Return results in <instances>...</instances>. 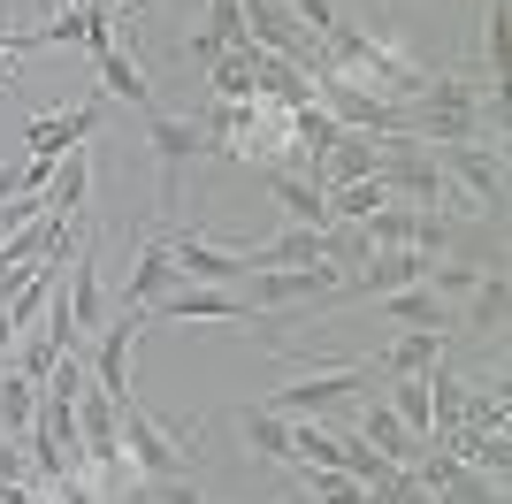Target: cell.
Segmentation results:
<instances>
[{
    "label": "cell",
    "instance_id": "obj_6",
    "mask_svg": "<svg viewBox=\"0 0 512 504\" xmlns=\"http://www.w3.org/2000/svg\"><path fill=\"white\" fill-rule=\"evenodd\" d=\"M436 161H444L451 191H467L474 207L490 214V222H505V153H497V138H467V146H436Z\"/></svg>",
    "mask_w": 512,
    "mask_h": 504
},
{
    "label": "cell",
    "instance_id": "obj_21",
    "mask_svg": "<svg viewBox=\"0 0 512 504\" xmlns=\"http://www.w3.org/2000/svg\"><path fill=\"white\" fill-rule=\"evenodd\" d=\"M428 275V252H375L360 275H352V291L360 298H390V291H406V283H421Z\"/></svg>",
    "mask_w": 512,
    "mask_h": 504
},
{
    "label": "cell",
    "instance_id": "obj_20",
    "mask_svg": "<svg viewBox=\"0 0 512 504\" xmlns=\"http://www.w3.org/2000/svg\"><path fill=\"white\" fill-rule=\"evenodd\" d=\"M92 199V146L62 153L54 161V176H46V214H62V222H77V207Z\"/></svg>",
    "mask_w": 512,
    "mask_h": 504
},
{
    "label": "cell",
    "instance_id": "obj_17",
    "mask_svg": "<svg viewBox=\"0 0 512 504\" xmlns=\"http://www.w3.org/2000/svg\"><path fill=\"white\" fill-rule=\"evenodd\" d=\"M375 314L390 321V329H459V306H444V298L428 291V283H406V291H390V298H375Z\"/></svg>",
    "mask_w": 512,
    "mask_h": 504
},
{
    "label": "cell",
    "instance_id": "obj_7",
    "mask_svg": "<svg viewBox=\"0 0 512 504\" xmlns=\"http://www.w3.org/2000/svg\"><path fill=\"white\" fill-rule=\"evenodd\" d=\"M138 329H146V314H123V306H115L107 329L92 336V352H85V382L115 398V413L130 405V344H138Z\"/></svg>",
    "mask_w": 512,
    "mask_h": 504
},
{
    "label": "cell",
    "instance_id": "obj_23",
    "mask_svg": "<svg viewBox=\"0 0 512 504\" xmlns=\"http://www.w3.org/2000/svg\"><path fill=\"white\" fill-rule=\"evenodd\" d=\"M436 359H444V336L436 329H398L383 352H375V375H428Z\"/></svg>",
    "mask_w": 512,
    "mask_h": 504
},
{
    "label": "cell",
    "instance_id": "obj_10",
    "mask_svg": "<svg viewBox=\"0 0 512 504\" xmlns=\"http://www.w3.org/2000/svg\"><path fill=\"white\" fill-rule=\"evenodd\" d=\"M146 321H253V306L230 283H169L146 306Z\"/></svg>",
    "mask_w": 512,
    "mask_h": 504
},
{
    "label": "cell",
    "instance_id": "obj_9",
    "mask_svg": "<svg viewBox=\"0 0 512 504\" xmlns=\"http://www.w3.org/2000/svg\"><path fill=\"white\" fill-rule=\"evenodd\" d=\"M77 482H85L100 504H138V497H153V482L130 466L123 443H85V451H77Z\"/></svg>",
    "mask_w": 512,
    "mask_h": 504
},
{
    "label": "cell",
    "instance_id": "obj_2",
    "mask_svg": "<svg viewBox=\"0 0 512 504\" xmlns=\"http://www.w3.org/2000/svg\"><path fill=\"white\" fill-rule=\"evenodd\" d=\"M360 398H375V359H329V367L283 382L276 398H260V405L283 413V420H337V413H352Z\"/></svg>",
    "mask_w": 512,
    "mask_h": 504
},
{
    "label": "cell",
    "instance_id": "obj_32",
    "mask_svg": "<svg viewBox=\"0 0 512 504\" xmlns=\"http://www.w3.org/2000/svg\"><path fill=\"white\" fill-rule=\"evenodd\" d=\"M505 420H512V390H505V382L474 390V405H467V428H474V436H505Z\"/></svg>",
    "mask_w": 512,
    "mask_h": 504
},
{
    "label": "cell",
    "instance_id": "obj_8",
    "mask_svg": "<svg viewBox=\"0 0 512 504\" xmlns=\"http://www.w3.org/2000/svg\"><path fill=\"white\" fill-rule=\"evenodd\" d=\"M146 146H153V168H161V207H176V176L207 153V130L192 123V115H146Z\"/></svg>",
    "mask_w": 512,
    "mask_h": 504
},
{
    "label": "cell",
    "instance_id": "obj_12",
    "mask_svg": "<svg viewBox=\"0 0 512 504\" xmlns=\"http://www.w3.org/2000/svg\"><path fill=\"white\" fill-rule=\"evenodd\" d=\"M100 107H107V92H100V100L62 107V115H31V123H23V153H39V161H62V153H77L92 130H100Z\"/></svg>",
    "mask_w": 512,
    "mask_h": 504
},
{
    "label": "cell",
    "instance_id": "obj_18",
    "mask_svg": "<svg viewBox=\"0 0 512 504\" xmlns=\"http://www.w3.org/2000/svg\"><path fill=\"white\" fill-rule=\"evenodd\" d=\"M375 161H383V138H367V130H344L337 146L314 161V184L329 191V184H367L375 176Z\"/></svg>",
    "mask_w": 512,
    "mask_h": 504
},
{
    "label": "cell",
    "instance_id": "obj_13",
    "mask_svg": "<svg viewBox=\"0 0 512 504\" xmlns=\"http://www.w3.org/2000/svg\"><path fill=\"white\" fill-rule=\"evenodd\" d=\"M169 283H184V275H176V230H153L146 245H138V268L123 275V298H115V306H123V314H146Z\"/></svg>",
    "mask_w": 512,
    "mask_h": 504
},
{
    "label": "cell",
    "instance_id": "obj_28",
    "mask_svg": "<svg viewBox=\"0 0 512 504\" xmlns=\"http://www.w3.org/2000/svg\"><path fill=\"white\" fill-rule=\"evenodd\" d=\"M421 283H428L436 298H444V306H459V298H474V283H482V260H459V252H436Z\"/></svg>",
    "mask_w": 512,
    "mask_h": 504
},
{
    "label": "cell",
    "instance_id": "obj_4",
    "mask_svg": "<svg viewBox=\"0 0 512 504\" xmlns=\"http://www.w3.org/2000/svg\"><path fill=\"white\" fill-rule=\"evenodd\" d=\"M115 443H123L130 466H138V474L161 489V482H176V466H184V451H192V428H169V420H153L146 405L130 398L123 420H115Z\"/></svg>",
    "mask_w": 512,
    "mask_h": 504
},
{
    "label": "cell",
    "instance_id": "obj_24",
    "mask_svg": "<svg viewBox=\"0 0 512 504\" xmlns=\"http://www.w3.org/2000/svg\"><path fill=\"white\" fill-rule=\"evenodd\" d=\"M253 100H268V107H306V100H314V77H306L299 62H283V54H260Z\"/></svg>",
    "mask_w": 512,
    "mask_h": 504
},
{
    "label": "cell",
    "instance_id": "obj_15",
    "mask_svg": "<svg viewBox=\"0 0 512 504\" xmlns=\"http://www.w3.org/2000/svg\"><path fill=\"white\" fill-rule=\"evenodd\" d=\"M92 69H100V92H107V100L138 107V115H161V92H153V77L138 69V54H130L123 39L100 46V54H92Z\"/></svg>",
    "mask_w": 512,
    "mask_h": 504
},
{
    "label": "cell",
    "instance_id": "obj_29",
    "mask_svg": "<svg viewBox=\"0 0 512 504\" xmlns=\"http://www.w3.org/2000/svg\"><path fill=\"white\" fill-rule=\"evenodd\" d=\"M451 459H467L474 474H497V482H505V466H512V443H505V436H474V428H459Z\"/></svg>",
    "mask_w": 512,
    "mask_h": 504
},
{
    "label": "cell",
    "instance_id": "obj_34",
    "mask_svg": "<svg viewBox=\"0 0 512 504\" xmlns=\"http://www.w3.org/2000/svg\"><path fill=\"white\" fill-rule=\"evenodd\" d=\"M153 497H169V504H207V497H199L192 482H161V489H153Z\"/></svg>",
    "mask_w": 512,
    "mask_h": 504
},
{
    "label": "cell",
    "instance_id": "obj_5",
    "mask_svg": "<svg viewBox=\"0 0 512 504\" xmlns=\"http://www.w3.org/2000/svg\"><path fill=\"white\" fill-rule=\"evenodd\" d=\"M237 298L253 306V321H268V314H291V306H329V298H344V283H337V268H268V275H245L237 283Z\"/></svg>",
    "mask_w": 512,
    "mask_h": 504
},
{
    "label": "cell",
    "instance_id": "obj_11",
    "mask_svg": "<svg viewBox=\"0 0 512 504\" xmlns=\"http://www.w3.org/2000/svg\"><path fill=\"white\" fill-rule=\"evenodd\" d=\"M413 474L428 482V497H436V504H505V482H497V474H474V466L451 459V451H421Z\"/></svg>",
    "mask_w": 512,
    "mask_h": 504
},
{
    "label": "cell",
    "instance_id": "obj_14",
    "mask_svg": "<svg viewBox=\"0 0 512 504\" xmlns=\"http://www.w3.org/2000/svg\"><path fill=\"white\" fill-rule=\"evenodd\" d=\"M62 306H69V329L77 336H100L107 329V283H100V252L92 245H69V291H62Z\"/></svg>",
    "mask_w": 512,
    "mask_h": 504
},
{
    "label": "cell",
    "instance_id": "obj_26",
    "mask_svg": "<svg viewBox=\"0 0 512 504\" xmlns=\"http://www.w3.org/2000/svg\"><path fill=\"white\" fill-rule=\"evenodd\" d=\"M253 69H260V46L253 39H245V46H222L214 69H207V92H214V100H253Z\"/></svg>",
    "mask_w": 512,
    "mask_h": 504
},
{
    "label": "cell",
    "instance_id": "obj_30",
    "mask_svg": "<svg viewBox=\"0 0 512 504\" xmlns=\"http://www.w3.org/2000/svg\"><path fill=\"white\" fill-rule=\"evenodd\" d=\"M115 420H123V413H115V398L85 382V390H77V436H85V443H115Z\"/></svg>",
    "mask_w": 512,
    "mask_h": 504
},
{
    "label": "cell",
    "instance_id": "obj_27",
    "mask_svg": "<svg viewBox=\"0 0 512 504\" xmlns=\"http://www.w3.org/2000/svg\"><path fill=\"white\" fill-rule=\"evenodd\" d=\"M31 413H39V382L16 375V367H0V436H31Z\"/></svg>",
    "mask_w": 512,
    "mask_h": 504
},
{
    "label": "cell",
    "instance_id": "obj_33",
    "mask_svg": "<svg viewBox=\"0 0 512 504\" xmlns=\"http://www.w3.org/2000/svg\"><path fill=\"white\" fill-rule=\"evenodd\" d=\"M0 482H23V489H39V466L23 459V443H16V436H0Z\"/></svg>",
    "mask_w": 512,
    "mask_h": 504
},
{
    "label": "cell",
    "instance_id": "obj_19",
    "mask_svg": "<svg viewBox=\"0 0 512 504\" xmlns=\"http://www.w3.org/2000/svg\"><path fill=\"white\" fill-rule=\"evenodd\" d=\"M505 314H512V275L490 260V275L474 283V298L459 306V321H467L474 336H490V344H497V336H505Z\"/></svg>",
    "mask_w": 512,
    "mask_h": 504
},
{
    "label": "cell",
    "instance_id": "obj_31",
    "mask_svg": "<svg viewBox=\"0 0 512 504\" xmlns=\"http://www.w3.org/2000/svg\"><path fill=\"white\" fill-rule=\"evenodd\" d=\"M383 199H390V191L375 184V176H367V184H329V222H367Z\"/></svg>",
    "mask_w": 512,
    "mask_h": 504
},
{
    "label": "cell",
    "instance_id": "obj_35",
    "mask_svg": "<svg viewBox=\"0 0 512 504\" xmlns=\"http://www.w3.org/2000/svg\"><path fill=\"white\" fill-rule=\"evenodd\" d=\"M69 8H100V0H69Z\"/></svg>",
    "mask_w": 512,
    "mask_h": 504
},
{
    "label": "cell",
    "instance_id": "obj_16",
    "mask_svg": "<svg viewBox=\"0 0 512 504\" xmlns=\"http://www.w3.org/2000/svg\"><path fill=\"white\" fill-rule=\"evenodd\" d=\"M352 413H360V443H367V451H383L390 466H421V451H428V443H421V436L406 428V420H398V413L383 405V390H375V398H360Z\"/></svg>",
    "mask_w": 512,
    "mask_h": 504
},
{
    "label": "cell",
    "instance_id": "obj_1",
    "mask_svg": "<svg viewBox=\"0 0 512 504\" xmlns=\"http://www.w3.org/2000/svg\"><path fill=\"white\" fill-rule=\"evenodd\" d=\"M482 107H505V84L474 77V69H428V84L406 100V138H421V146L490 138V130H482Z\"/></svg>",
    "mask_w": 512,
    "mask_h": 504
},
{
    "label": "cell",
    "instance_id": "obj_25",
    "mask_svg": "<svg viewBox=\"0 0 512 504\" xmlns=\"http://www.w3.org/2000/svg\"><path fill=\"white\" fill-rule=\"evenodd\" d=\"M237 436H245L253 459L291 466V420H283V413H268V405H237Z\"/></svg>",
    "mask_w": 512,
    "mask_h": 504
},
{
    "label": "cell",
    "instance_id": "obj_36",
    "mask_svg": "<svg viewBox=\"0 0 512 504\" xmlns=\"http://www.w3.org/2000/svg\"><path fill=\"white\" fill-rule=\"evenodd\" d=\"M207 8H214V0H207Z\"/></svg>",
    "mask_w": 512,
    "mask_h": 504
},
{
    "label": "cell",
    "instance_id": "obj_22",
    "mask_svg": "<svg viewBox=\"0 0 512 504\" xmlns=\"http://www.w3.org/2000/svg\"><path fill=\"white\" fill-rule=\"evenodd\" d=\"M268 199L283 207V222H299V230H329V191L314 176H268Z\"/></svg>",
    "mask_w": 512,
    "mask_h": 504
},
{
    "label": "cell",
    "instance_id": "obj_3",
    "mask_svg": "<svg viewBox=\"0 0 512 504\" xmlns=\"http://www.w3.org/2000/svg\"><path fill=\"white\" fill-rule=\"evenodd\" d=\"M375 184L390 191V199H406V207H428V214H444L451 199V176L444 161H436V146H421V138H383V161H375Z\"/></svg>",
    "mask_w": 512,
    "mask_h": 504
}]
</instances>
